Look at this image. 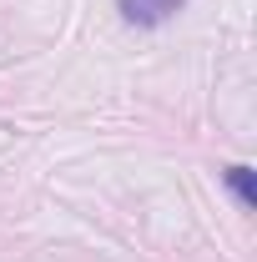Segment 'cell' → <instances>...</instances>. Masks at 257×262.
<instances>
[{
  "label": "cell",
  "mask_w": 257,
  "mask_h": 262,
  "mask_svg": "<svg viewBox=\"0 0 257 262\" xmlns=\"http://www.w3.org/2000/svg\"><path fill=\"white\" fill-rule=\"evenodd\" d=\"M121 5V15H126L131 26H161V20H172L187 0H116Z\"/></svg>",
  "instance_id": "1"
},
{
  "label": "cell",
  "mask_w": 257,
  "mask_h": 262,
  "mask_svg": "<svg viewBox=\"0 0 257 262\" xmlns=\"http://www.w3.org/2000/svg\"><path fill=\"white\" fill-rule=\"evenodd\" d=\"M222 182H227V192L237 196L247 212H257V177H252V166H242V162H232L222 171Z\"/></svg>",
  "instance_id": "2"
}]
</instances>
